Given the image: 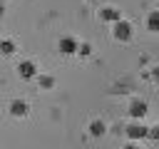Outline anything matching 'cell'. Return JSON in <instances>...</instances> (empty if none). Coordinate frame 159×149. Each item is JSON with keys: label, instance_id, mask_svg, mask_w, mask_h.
<instances>
[{"label": "cell", "instance_id": "cell-1", "mask_svg": "<svg viewBox=\"0 0 159 149\" xmlns=\"http://www.w3.org/2000/svg\"><path fill=\"white\" fill-rule=\"evenodd\" d=\"M112 35H114L119 42H127V40H132L134 27H132V22H127V20H117L114 27H112Z\"/></svg>", "mask_w": 159, "mask_h": 149}, {"label": "cell", "instance_id": "cell-2", "mask_svg": "<svg viewBox=\"0 0 159 149\" xmlns=\"http://www.w3.org/2000/svg\"><path fill=\"white\" fill-rule=\"evenodd\" d=\"M57 47H60V52H62V55H75V52L80 50V42H77L75 37H70V35H67V37H62V40H60V45H57Z\"/></svg>", "mask_w": 159, "mask_h": 149}, {"label": "cell", "instance_id": "cell-3", "mask_svg": "<svg viewBox=\"0 0 159 149\" xmlns=\"http://www.w3.org/2000/svg\"><path fill=\"white\" fill-rule=\"evenodd\" d=\"M17 72H20V77H22V79H32V77L37 74V67H35V62H32V60H25V62H20V65H17Z\"/></svg>", "mask_w": 159, "mask_h": 149}, {"label": "cell", "instance_id": "cell-4", "mask_svg": "<svg viewBox=\"0 0 159 149\" xmlns=\"http://www.w3.org/2000/svg\"><path fill=\"white\" fill-rule=\"evenodd\" d=\"M99 20H104V22H117V20H122V15H119V10H117V7L107 5V7H102V10H99Z\"/></svg>", "mask_w": 159, "mask_h": 149}, {"label": "cell", "instance_id": "cell-5", "mask_svg": "<svg viewBox=\"0 0 159 149\" xmlns=\"http://www.w3.org/2000/svg\"><path fill=\"white\" fill-rule=\"evenodd\" d=\"M129 114H132L134 119L144 117V114H147V102H144V99H132V102H129Z\"/></svg>", "mask_w": 159, "mask_h": 149}, {"label": "cell", "instance_id": "cell-6", "mask_svg": "<svg viewBox=\"0 0 159 149\" xmlns=\"http://www.w3.org/2000/svg\"><path fill=\"white\" fill-rule=\"evenodd\" d=\"M127 137L129 139H144V137H149V129L144 124H129L127 127Z\"/></svg>", "mask_w": 159, "mask_h": 149}, {"label": "cell", "instance_id": "cell-7", "mask_svg": "<svg viewBox=\"0 0 159 149\" xmlns=\"http://www.w3.org/2000/svg\"><path fill=\"white\" fill-rule=\"evenodd\" d=\"M10 112H12L15 117H25V114H27V102H22V99L10 102Z\"/></svg>", "mask_w": 159, "mask_h": 149}, {"label": "cell", "instance_id": "cell-8", "mask_svg": "<svg viewBox=\"0 0 159 149\" xmlns=\"http://www.w3.org/2000/svg\"><path fill=\"white\" fill-rule=\"evenodd\" d=\"M147 27H149L152 32H159V10H152V12L147 15Z\"/></svg>", "mask_w": 159, "mask_h": 149}, {"label": "cell", "instance_id": "cell-9", "mask_svg": "<svg viewBox=\"0 0 159 149\" xmlns=\"http://www.w3.org/2000/svg\"><path fill=\"white\" fill-rule=\"evenodd\" d=\"M104 132H107V127H104L102 119H94V122L89 124V134H92V137H102Z\"/></svg>", "mask_w": 159, "mask_h": 149}, {"label": "cell", "instance_id": "cell-10", "mask_svg": "<svg viewBox=\"0 0 159 149\" xmlns=\"http://www.w3.org/2000/svg\"><path fill=\"white\" fill-rule=\"evenodd\" d=\"M0 52H2V55H10V52H15V45H12L10 40H2V42H0Z\"/></svg>", "mask_w": 159, "mask_h": 149}, {"label": "cell", "instance_id": "cell-11", "mask_svg": "<svg viewBox=\"0 0 159 149\" xmlns=\"http://www.w3.org/2000/svg\"><path fill=\"white\" fill-rule=\"evenodd\" d=\"M40 84H42L45 89H50V87L55 84V77H50V74H45V77H40Z\"/></svg>", "mask_w": 159, "mask_h": 149}, {"label": "cell", "instance_id": "cell-12", "mask_svg": "<svg viewBox=\"0 0 159 149\" xmlns=\"http://www.w3.org/2000/svg\"><path fill=\"white\" fill-rule=\"evenodd\" d=\"M77 52H80V55H82V57H87V55H89V52H92V45H87V42H82V45H80V50H77Z\"/></svg>", "mask_w": 159, "mask_h": 149}, {"label": "cell", "instance_id": "cell-13", "mask_svg": "<svg viewBox=\"0 0 159 149\" xmlns=\"http://www.w3.org/2000/svg\"><path fill=\"white\" fill-rule=\"evenodd\" d=\"M152 77H154V79L159 82V67H154V70H152Z\"/></svg>", "mask_w": 159, "mask_h": 149}, {"label": "cell", "instance_id": "cell-14", "mask_svg": "<svg viewBox=\"0 0 159 149\" xmlns=\"http://www.w3.org/2000/svg\"><path fill=\"white\" fill-rule=\"evenodd\" d=\"M124 149H142V147H137V144H127Z\"/></svg>", "mask_w": 159, "mask_h": 149}, {"label": "cell", "instance_id": "cell-15", "mask_svg": "<svg viewBox=\"0 0 159 149\" xmlns=\"http://www.w3.org/2000/svg\"><path fill=\"white\" fill-rule=\"evenodd\" d=\"M2 12H5V5H2V2H0V17H2Z\"/></svg>", "mask_w": 159, "mask_h": 149}]
</instances>
